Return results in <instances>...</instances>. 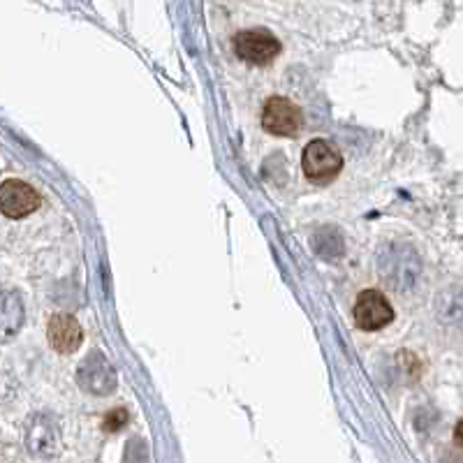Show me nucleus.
Here are the masks:
<instances>
[{"label":"nucleus","mask_w":463,"mask_h":463,"mask_svg":"<svg viewBox=\"0 0 463 463\" xmlns=\"http://www.w3.org/2000/svg\"><path fill=\"white\" fill-rule=\"evenodd\" d=\"M306 179L313 184H329L338 176L343 167V156L334 144L326 139H316L304 148V158H301Z\"/></svg>","instance_id":"nucleus-1"},{"label":"nucleus","mask_w":463,"mask_h":463,"mask_svg":"<svg viewBox=\"0 0 463 463\" xmlns=\"http://www.w3.org/2000/svg\"><path fill=\"white\" fill-rule=\"evenodd\" d=\"M380 274L384 283L394 288H411L420 276V260L408 246H392L387 248V255H380Z\"/></svg>","instance_id":"nucleus-2"},{"label":"nucleus","mask_w":463,"mask_h":463,"mask_svg":"<svg viewBox=\"0 0 463 463\" xmlns=\"http://www.w3.org/2000/svg\"><path fill=\"white\" fill-rule=\"evenodd\" d=\"M234 52L246 63L269 65L280 53V43L264 28H250L234 37Z\"/></svg>","instance_id":"nucleus-3"},{"label":"nucleus","mask_w":463,"mask_h":463,"mask_svg":"<svg viewBox=\"0 0 463 463\" xmlns=\"http://www.w3.org/2000/svg\"><path fill=\"white\" fill-rule=\"evenodd\" d=\"M353 317L354 325L364 329V332H378V329H383V326H387L394 320V311H392L390 301H387L383 292L366 289L354 301Z\"/></svg>","instance_id":"nucleus-4"},{"label":"nucleus","mask_w":463,"mask_h":463,"mask_svg":"<svg viewBox=\"0 0 463 463\" xmlns=\"http://www.w3.org/2000/svg\"><path fill=\"white\" fill-rule=\"evenodd\" d=\"M262 128L279 137H295L301 128V111L288 98H271L264 105Z\"/></svg>","instance_id":"nucleus-5"},{"label":"nucleus","mask_w":463,"mask_h":463,"mask_svg":"<svg viewBox=\"0 0 463 463\" xmlns=\"http://www.w3.org/2000/svg\"><path fill=\"white\" fill-rule=\"evenodd\" d=\"M40 206V195L24 181H5L0 190V209L7 218L31 216Z\"/></svg>","instance_id":"nucleus-6"},{"label":"nucleus","mask_w":463,"mask_h":463,"mask_svg":"<svg viewBox=\"0 0 463 463\" xmlns=\"http://www.w3.org/2000/svg\"><path fill=\"white\" fill-rule=\"evenodd\" d=\"M47 336L52 347L61 354H70L74 350H80L81 341H84V332H81V325L77 322V317L68 316V313H61V316H53L47 325Z\"/></svg>","instance_id":"nucleus-7"},{"label":"nucleus","mask_w":463,"mask_h":463,"mask_svg":"<svg viewBox=\"0 0 463 463\" xmlns=\"http://www.w3.org/2000/svg\"><path fill=\"white\" fill-rule=\"evenodd\" d=\"M80 384L90 394H109L116 387V375L100 353H93L80 369Z\"/></svg>","instance_id":"nucleus-8"},{"label":"nucleus","mask_w":463,"mask_h":463,"mask_svg":"<svg viewBox=\"0 0 463 463\" xmlns=\"http://www.w3.org/2000/svg\"><path fill=\"white\" fill-rule=\"evenodd\" d=\"M436 313L442 325L449 326V329H457V332H463V289L452 288L440 292Z\"/></svg>","instance_id":"nucleus-9"},{"label":"nucleus","mask_w":463,"mask_h":463,"mask_svg":"<svg viewBox=\"0 0 463 463\" xmlns=\"http://www.w3.org/2000/svg\"><path fill=\"white\" fill-rule=\"evenodd\" d=\"M128 424V411L126 408H116L114 412H109L105 420V431L116 433L118 429H123Z\"/></svg>","instance_id":"nucleus-10"},{"label":"nucleus","mask_w":463,"mask_h":463,"mask_svg":"<svg viewBox=\"0 0 463 463\" xmlns=\"http://www.w3.org/2000/svg\"><path fill=\"white\" fill-rule=\"evenodd\" d=\"M454 442L463 449V420L457 424V431H454Z\"/></svg>","instance_id":"nucleus-11"}]
</instances>
